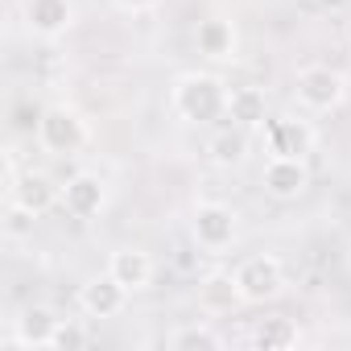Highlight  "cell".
<instances>
[{"instance_id":"1","label":"cell","mask_w":351,"mask_h":351,"mask_svg":"<svg viewBox=\"0 0 351 351\" xmlns=\"http://www.w3.org/2000/svg\"><path fill=\"white\" fill-rule=\"evenodd\" d=\"M228 95L232 87L215 71H186L169 87V108L186 124H215L228 120Z\"/></svg>"},{"instance_id":"2","label":"cell","mask_w":351,"mask_h":351,"mask_svg":"<svg viewBox=\"0 0 351 351\" xmlns=\"http://www.w3.org/2000/svg\"><path fill=\"white\" fill-rule=\"evenodd\" d=\"M191 240L199 252L207 256H223L232 252V244L240 240V215L236 207L219 203V199H203L195 203V215H191Z\"/></svg>"},{"instance_id":"3","label":"cell","mask_w":351,"mask_h":351,"mask_svg":"<svg viewBox=\"0 0 351 351\" xmlns=\"http://www.w3.org/2000/svg\"><path fill=\"white\" fill-rule=\"evenodd\" d=\"M87 141H91V128H87V120H83L79 108H71V104H50V108L38 116V145H42L50 157H75Z\"/></svg>"},{"instance_id":"4","label":"cell","mask_w":351,"mask_h":351,"mask_svg":"<svg viewBox=\"0 0 351 351\" xmlns=\"http://www.w3.org/2000/svg\"><path fill=\"white\" fill-rule=\"evenodd\" d=\"M236 285L244 306H265L285 289V265L273 252H252L236 265Z\"/></svg>"},{"instance_id":"5","label":"cell","mask_w":351,"mask_h":351,"mask_svg":"<svg viewBox=\"0 0 351 351\" xmlns=\"http://www.w3.org/2000/svg\"><path fill=\"white\" fill-rule=\"evenodd\" d=\"M293 95L306 112L322 116V112H335L347 99V79L335 66H302L298 79H293Z\"/></svg>"},{"instance_id":"6","label":"cell","mask_w":351,"mask_h":351,"mask_svg":"<svg viewBox=\"0 0 351 351\" xmlns=\"http://www.w3.org/2000/svg\"><path fill=\"white\" fill-rule=\"evenodd\" d=\"M261 136H265L269 157H310L314 141H318L314 124L302 120V116H269Z\"/></svg>"},{"instance_id":"7","label":"cell","mask_w":351,"mask_h":351,"mask_svg":"<svg viewBox=\"0 0 351 351\" xmlns=\"http://www.w3.org/2000/svg\"><path fill=\"white\" fill-rule=\"evenodd\" d=\"M261 186L277 203H298L310 191V165L306 157H269L261 169Z\"/></svg>"},{"instance_id":"8","label":"cell","mask_w":351,"mask_h":351,"mask_svg":"<svg viewBox=\"0 0 351 351\" xmlns=\"http://www.w3.org/2000/svg\"><path fill=\"white\" fill-rule=\"evenodd\" d=\"M21 17H25V29L42 42H58L79 21L75 0H21Z\"/></svg>"},{"instance_id":"9","label":"cell","mask_w":351,"mask_h":351,"mask_svg":"<svg viewBox=\"0 0 351 351\" xmlns=\"http://www.w3.org/2000/svg\"><path fill=\"white\" fill-rule=\"evenodd\" d=\"M9 199V207L17 211V215H29V219H42L46 211H54V207H62V186H54L42 169H25L21 178H17V186L5 195Z\"/></svg>"},{"instance_id":"10","label":"cell","mask_w":351,"mask_h":351,"mask_svg":"<svg viewBox=\"0 0 351 351\" xmlns=\"http://www.w3.org/2000/svg\"><path fill=\"white\" fill-rule=\"evenodd\" d=\"M124 306H128V289L112 273H95L79 285V310L87 318H116L124 314Z\"/></svg>"},{"instance_id":"11","label":"cell","mask_w":351,"mask_h":351,"mask_svg":"<svg viewBox=\"0 0 351 351\" xmlns=\"http://www.w3.org/2000/svg\"><path fill=\"white\" fill-rule=\"evenodd\" d=\"M108 207V186L99 173H75L62 186V211L71 219H95Z\"/></svg>"},{"instance_id":"12","label":"cell","mask_w":351,"mask_h":351,"mask_svg":"<svg viewBox=\"0 0 351 351\" xmlns=\"http://www.w3.org/2000/svg\"><path fill=\"white\" fill-rule=\"evenodd\" d=\"M108 273L128 289V293H141V289H149L153 285V256L145 252V248H136V244H124V248H116L112 256H108Z\"/></svg>"},{"instance_id":"13","label":"cell","mask_w":351,"mask_h":351,"mask_svg":"<svg viewBox=\"0 0 351 351\" xmlns=\"http://www.w3.org/2000/svg\"><path fill=\"white\" fill-rule=\"evenodd\" d=\"M248 153H252V136H248V128H240V124H223V128H215L211 141H207V157H211V165H219V169H240V165L248 161Z\"/></svg>"},{"instance_id":"14","label":"cell","mask_w":351,"mask_h":351,"mask_svg":"<svg viewBox=\"0 0 351 351\" xmlns=\"http://www.w3.org/2000/svg\"><path fill=\"white\" fill-rule=\"evenodd\" d=\"M58 322L62 318L50 306H25L21 318H17V330L9 335V347H50Z\"/></svg>"},{"instance_id":"15","label":"cell","mask_w":351,"mask_h":351,"mask_svg":"<svg viewBox=\"0 0 351 351\" xmlns=\"http://www.w3.org/2000/svg\"><path fill=\"white\" fill-rule=\"evenodd\" d=\"M195 46H199L203 58L228 62V58H236L240 34H236V25H232L228 17H207V21H199V29H195Z\"/></svg>"},{"instance_id":"16","label":"cell","mask_w":351,"mask_h":351,"mask_svg":"<svg viewBox=\"0 0 351 351\" xmlns=\"http://www.w3.org/2000/svg\"><path fill=\"white\" fill-rule=\"evenodd\" d=\"M228 120L232 124H240V128H265V120H269V99H265V91L261 87H232V95H228Z\"/></svg>"},{"instance_id":"17","label":"cell","mask_w":351,"mask_h":351,"mask_svg":"<svg viewBox=\"0 0 351 351\" xmlns=\"http://www.w3.org/2000/svg\"><path fill=\"white\" fill-rule=\"evenodd\" d=\"M199 306L207 314H232L236 306H244L236 273H211V277H203L199 281Z\"/></svg>"},{"instance_id":"18","label":"cell","mask_w":351,"mask_h":351,"mask_svg":"<svg viewBox=\"0 0 351 351\" xmlns=\"http://www.w3.org/2000/svg\"><path fill=\"white\" fill-rule=\"evenodd\" d=\"M173 351H219L223 347V335L215 330V326H207V322H186V326H178L169 339H165Z\"/></svg>"},{"instance_id":"19","label":"cell","mask_w":351,"mask_h":351,"mask_svg":"<svg viewBox=\"0 0 351 351\" xmlns=\"http://www.w3.org/2000/svg\"><path fill=\"white\" fill-rule=\"evenodd\" d=\"M302 335H298V326L289 322V318H261L256 322V330H252V343L256 347H265V351H281V347H293Z\"/></svg>"},{"instance_id":"20","label":"cell","mask_w":351,"mask_h":351,"mask_svg":"<svg viewBox=\"0 0 351 351\" xmlns=\"http://www.w3.org/2000/svg\"><path fill=\"white\" fill-rule=\"evenodd\" d=\"M83 343H87V330H83L75 318H62L58 330H54V343H50V347H58V351H79Z\"/></svg>"},{"instance_id":"21","label":"cell","mask_w":351,"mask_h":351,"mask_svg":"<svg viewBox=\"0 0 351 351\" xmlns=\"http://www.w3.org/2000/svg\"><path fill=\"white\" fill-rule=\"evenodd\" d=\"M116 9H124V13H145V9H153L157 0H112Z\"/></svg>"}]
</instances>
